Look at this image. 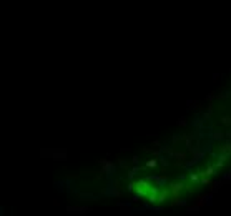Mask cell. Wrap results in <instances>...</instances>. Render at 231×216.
<instances>
[{
  "mask_svg": "<svg viewBox=\"0 0 231 216\" xmlns=\"http://www.w3.org/2000/svg\"><path fill=\"white\" fill-rule=\"evenodd\" d=\"M183 156L185 151H180L178 145V151L148 158L131 175V193L155 206L175 205L204 188L225 163L220 153L211 151V146L199 148L189 160Z\"/></svg>",
  "mask_w": 231,
  "mask_h": 216,
  "instance_id": "obj_1",
  "label": "cell"
}]
</instances>
